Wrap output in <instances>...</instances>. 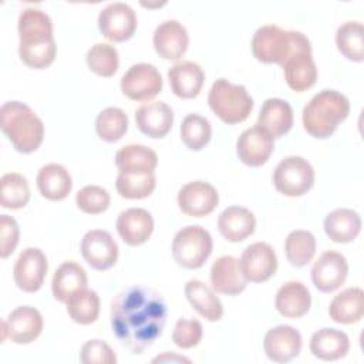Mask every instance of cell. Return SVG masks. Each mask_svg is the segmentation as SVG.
<instances>
[{
	"label": "cell",
	"instance_id": "cell-39",
	"mask_svg": "<svg viewBox=\"0 0 364 364\" xmlns=\"http://www.w3.org/2000/svg\"><path fill=\"white\" fill-rule=\"evenodd\" d=\"M128 129V117L124 109L108 107L95 118V131L100 139L105 142H117Z\"/></svg>",
	"mask_w": 364,
	"mask_h": 364
},
{
	"label": "cell",
	"instance_id": "cell-25",
	"mask_svg": "<svg viewBox=\"0 0 364 364\" xmlns=\"http://www.w3.org/2000/svg\"><path fill=\"white\" fill-rule=\"evenodd\" d=\"M274 306L283 317L300 318L310 310L311 296L301 282L290 280L282 284L277 290Z\"/></svg>",
	"mask_w": 364,
	"mask_h": 364
},
{
	"label": "cell",
	"instance_id": "cell-16",
	"mask_svg": "<svg viewBox=\"0 0 364 364\" xmlns=\"http://www.w3.org/2000/svg\"><path fill=\"white\" fill-rule=\"evenodd\" d=\"M219 202L218 191L205 181H193L183 185L178 192V206L182 213L202 218L215 210Z\"/></svg>",
	"mask_w": 364,
	"mask_h": 364
},
{
	"label": "cell",
	"instance_id": "cell-20",
	"mask_svg": "<svg viewBox=\"0 0 364 364\" xmlns=\"http://www.w3.org/2000/svg\"><path fill=\"white\" fill-rule=\"evenodd\" d=\"M138 129L149 138H164L172 128L173 111L164 101H148L135 111Z\"/></svg>",
	"mask_w": 364,
	"mask_h": 364
},
{
	"label": "cell",
	"instance_id": "cell-36",
	"mask_svg": "<svg viewBox=\"0 0 364 364\" xmlns=\"http://www.w3.org/2000/svg\"><path fill=\"white\" fill-rule=\"evenodd\" d=\"M67 313L70 318L77 324H91L100 314V297L97 291L90 289H81L75 291L67 300Z\"/></svg>",
	"mask_w": 364,
	"mask_h": 364
},
{
	"label": "cell",
	"instance_id": "cell-31",
	"mask_svg": "<svg viewBox=\"0 0 364 364\" xmlns=\"http://www.w3.org/2000/svg\"><path fill=\"white\" fill-rule=\"evenodd\" d=\"M330 318L338 324H354L364 316V293L360 287H348L330 303Z\"/></svg>",
	"mask_w": 364,
	"mask_h": 364
},
{
	"label": "cell",
	"instance_id": "cell-27",
	"mask_svg": "<svg viewBox=\"0 0 364 364\" xmlns=\"http://www.w3.org/2000/svg\"><path fill=\"white\" fill-rule=\"evenodd\" d=\"M282 68L287 85L296 92L307 91L317 81V67L311 51H299L293 54Z\"/></svg>",
	"mask_w": 364,
	"mask_h": 364
},
{
	"label": "cell",
	"instance_id": "cell-24",
	"mask_svg": "<svg viewBox=\"0 0 364 364\" xmlns=\"http://www.w3.org/2000/svg\"><path fill=\"white\" fill-rule=\"evenodd\" d=\"M256 125L273 139L287 134L293 127V108L282 98H269L263 102Z\"/></svg>",
	"mask_w": 364,
	"mask_h": 364
},
{
	"label": "cell",
	"instance_id": "cell-44",
	"mask_svg": "<svg viewBox=\"0 0 364 364\" xmlns=\"http://www.w3.org/2000/svg\"><path fill=\"white\" fill-rule=\"evenodd\" d=\"M203 328L200 321L192 318H179L172 331V341L179 348H192L202 340Z\"/></svg>",
	"mask_w": 364,
	"mask_h": 364
},
{
	"label": "cell",
	"instance_id": "cell-40",
	"mask_svg": "<svg viewBox=\"0 0 364 364\" xmlns=\"http://www.w3.org/2000/svg\"><path fill=\"white\" fill-rule=\"evenodd\" d=\"M85 61L88 68L98 77L109 78L119 67V55L114 46L107 43H97L87 51Z\"/></svg>",
	"mask_w": 364,
	"mask_h": 364
},
{
	"label": "cell",
	"instance_id": "cell-17",
	"mask_svg": "<svg viewBox=\"0 0 364 364\" xmlns=\"http://www.w3.org/2000/svg\"><path fill=\"white\" fill-rule=\"evenodd\" d=\"M273 149L274 139L257 125L245 129L236 142L239 159L245 165L253 168L264 165L269 161Z\"/></svg>",
	"mask_w": 364,
	"mask_h": 364
},
{
	"label": "cell",
	"instance_id": "cell-19",
	"mask_svg": "<svg viewBox=\"0 0 364 364\" xmlns=\"http://www.w3.org/2000/svg\"><path fill=\"white\" fill-rule=\"evenodd\" d=\"M152 44L156 54L164 60H179L188 50L189 36L182 23L166 20L155 28Z\"/></svg>",
	"mask_w": 364,
	"mask_h": 364
},
{
	"label": "cell",
	"instance_id": "cell-37",
	"mask_svg": "<svg viewBox=\"0 0 364 364\" xmlns=\"http://www.w3.org/2000/svg\"><path fill=\"white\" fill-rule=\"evenodd\" d=\"M316 237L307 230H293L284 240V255L287 262L294 267H303L316 253Z\"/></svg>",
	"mask_w": 364,
	"mask_h": 364
},
{
	"label": "cell",
	"instance_id": "cell-5",
	"mask_svg": "<svg viewBox=\"0 0 364 364\" xmlns=\"http://www.w3.org/2000/svg\"><path fill=\"white\" fill-rule=\"evenodd\" d=\"M252 53L264 64H283L299 51H311L310 40L300 31L283 30L276 24H266L253 34Z\"/></svg>",
	"mask_w": 364,
	"mask_h": 364
},
{
	"label": "cell",
	"instance_id": "cell-23",
	"mask_svg": "<svg viewBox=\"0 0 364 364\" xmlns=\"http://www.w3.org/2000/svg\"><path fill=\"white\" fill-rule=\"evenodd\" d=\"M168 80L172 92L183 100H191L199 95L205 74L199 64L193 61H179L168 71Z\"/></svg>",
	"mask_w": 364,
	"mask_h": 364
},
{
	"label": "cell",
	"instance_id": "cell-15",
	"mask_svg": "<svg viewBox=\"0 0 364 364\" xmlns=\"http://www.w3.org/2000/svg\"><path fill=\"white\" fill-rule=\"evenodd\" d=\"M348 274L347 259L336 252H324L311 267V282L317 290L323 293H331L341 287Z\"/></svg>",
	"mask_w": 364,
	"mask_h": 364
},
{
	"label": "cell",
	"instance_id": "cell-33",
	"mask_svg": "<svg viewBox=\"0 0 364 364\" xmlns=\"http://www.w3.org/2000/svg\"><path fill=\"white\" fill-rule=\"evenodd\" d=\"M87 287V273L78 263L68 260L60 264L53 276L51 290L55 300L67 303V300L78 290Z\"/></svg>",
	"mask_w": 364,
	"mask_h": 364
},
{
	"label": "cell",
	"instance_id": "cell-42",
	"mask_svg": "<svg viewBox=\"0 0 364 364\" xmlns=\"http://www.w3.org/2000/svg\"><path fill=\"white\" fill-rule=\"evenodd\" d=\"M212 136L210 122L198 114H189L181 124V139L191 151H200L205 148Z\"/></svg>",
	"mask_w": 364,
	"mask_h": 364
},
{
	"label": "cell",
	"instance_id": "cell-13",
	"mask_svg": "<svg viewBox=\"0 0 364 364\" xmlns=\"http://www.w3.org/2000/svg\"><path fill=\"white\" fill-rule=\"evenodd\" d=\"M239 266L247 282L263 283L276 273L277 256L269 243L256 242L243 250Z\"/></svg>",
	"mask_w": 364,
	"mask_h": 364
},
{
	"label": "cell",
	"instance_id": "cell-18",
	"mask_svg": "<svg viewBox=\"0 0 364 364\" xmlns=\"http://www.w3.org/2000/svg\"><path fill=\"white\" fill-rule=\"evenodd\" d=\"M301 334L291 326H276L270 328L263 340V348L269 360L289 363L301 351Z\"/></svg>",
	"mask_w": 364,
	"mask_h": 364
},
{
	"label": "cell",
	"instance_id": "cell-34",
	"mask_svg": "<svg viewBox=\"0 0 364 364\" xmlns=\"http://www.w3.org/2000/svg\"><path fill=\"white\" fill-rule=\"evenodd\" d=\"M115 165L121 173H149L158 165L155 151L145 145H125L115 154Z\"/></svg>",
	"mask_w": 364,
	"mask_h": 364
},
{
	"label": "cell",
	"instance_id": "cell-22",
	"mask_svg": "<svg viewBox=\"0 0 364 364\" xmlns=\"http://www.w3.org/2000/svg\"><path fill=\"white\" fill-rule=\"evenodd\" d=\"M117 232L128 246H139L151 237L154 219L151 213L142 208H129L119 213Z\"/></svg>",
	"mask_w": 364,
	"mask_h": 364
},
{
	"label": "cell",
	"instance_id": "cell-2",
	"mask_svg": "<svg viewBox=\"0 0 364 364\" xmlns=\"http://www.w3.org/2000/svg\"><path fill=\"white\" fill-rule=\"evenodd\" d=\"M18 55L30 68L43 70L53 64L57 46L50 16L34 7L24 9L18 16Z\"/></svg>",
	"mask_w": 364,
	"mask_h": 364
},
{
	"label": "cell",
	"instance_id": "cell-10",
	"mask_svg": "<svg viewBox=\"0 0 364 364\" xmlns=\"http://www.w3.org/2000/svg\"><path fill=\"white\" fill-rule=\"evenodd\" d=\"M138 26V18L134 9L127 3H109L98 16V28L101 34L114 43L129 40Z\"/></svg>",
	"mask_w": 364,
	"mask_h": 364
},
{
	"label": "cell",
	"instance_id": "cell-26",
	"mask_svg": "<svg viewBox=\"0 0 364 364\" xmlns=\"http://www.w3.org/2000/svg\"><path fill=\"white\" fill-rule=\"evenodd\" d=\"M255 215L243 206H229L218 218V229L228 242H242L253 235Z\"/></svg>",
	"mask_w": 364,
	"mask_h": 364
},
{
	"label": "cell",
	"instance_id": "cell-32",
	"mask_svg": "<svg viewBox=\"0 0 364 364\" xmlns=\"http://www.w3.org/2000/svg\"><path fill=\"white\" fill-rule=\"evenodd\" d=\"M185 296L191 306L208 321H219L223 316V306L213 290L200 280L192 279L185 284Z\"/></svg>",
	"mask_w": 364,
	"mask_h": 364
},
{
	"label": "cell",
	"instance_id": "cell-1",
	"mask_svg": "<svg viewBox=\"0 0 364 364\" xmlns=\"http://www.w3.org/2000/svg\"><path fill=\"white\" fill-rule=\"evenodd\" d=\"M168 307L161 293L146 286H129L111 301V327L132 354H142L162 334Z\"/></svg>",
	"mask_w": 364,
	"mask_h": 364
},
{
	"label": "cell",
	"instance_id": "cell-30",
	"mask_svg": "<svg viewBox=\"0 0 364 364\" xmlns=\"http://www.w3.org/2000/svg\"><path fill=\"white\" fill-rule=\"evenodd\" d=\"M324 232L336 243H350L361 232L360 215L348 208L331 210L324 218Z\"/></svg>",
	"mask_w": 364,
	"mask_h": 364
},
{
	"label": "cell",
	"instance_id": "cell-38",
	"mask_svg": "<svg viewBox=\"0 0 364 364\" xmlns=\"http://www.w3.org/2000/svg\"><path fill=\"white\" fill-rule=\"evenodd\" d=\"M30 200V186L27 179L17 173H4L0 179V205L4 209H21Z\"/></svg>",
	"mask_w": 364,
	"mask_h": 364
},
{
	"label": "cell",
	"instance_id": "cell-8",
	"mask_svg": "<svg viewBox=\"0 0 364 364\" xmlns=\"http://www.w3.org/2000/svg\"><path fill=\"white\" fill-rule=\"evenodd\" d=\"M273 185L284 196H301L314 185V169L303 156H286L274 168Z\"/></svg>",
	"mask_w": 364,
	"mask_h": 364
},
{
	"label": "cell",
	"instance_id": "cell-43",
	"mask_svg": "<svg viewBox=\"0 0 364 364\" xmlns=\"http://www.w3.org/2000/svg\"><path fill=\"white\" fill-rule=\"evenodd\" d=\"M109 193L98 185H87L75 195V203L80 210L88 215H100L109 206Z\"/></svg>",
	"mask_w": 364,
	"mask_h": 364
},
{
	"label": "cell",
	"instance_id": "cell-7",
	"mask_svg": "<svg viewBox=\"0 0 364 364\" xmlns=\"http://www.w3.org/2000/svg\"><path fill=\"white\" fill-rule=\"evenodd\" d=\"M213 249L210 233L198 226L189 225L176 232L172 240V256L183 269L195 270L202 267Z\"/></svg>",
	"mask_w": 364,
	"mask_h": 364
},
{
	"label": "cell",
	"instance_id": "cell-29",
	"mask_svg": "<svg viewBox=\"0 0 364 364\" xmlns=\"http://www.w3.org/2000/svg\"><path fill=\"white\" fill-rule=\"evenodd\" d=\"M38 192L48 200H63L73 188L70 172L60 164L44 165L36 178Z\"/></svg>",
	"mask_w": 364,
	"mask_h": 364
},
{
	"label": "cell",
	"instance_id": "cell-12",
	"mask_svg": "<svg viewBox=\"0 0 364 364\" xmlns=\"http://www.w3.org/2000/svg\"><path fill=\"white\" fill-rule=\"evenodd\" d=\"M48 270L46 255L38 247L24 249L13 269V277L17 287L26 293H36L41 289Z\"/></svg>",
	"mask_w": 364,
	"mask_h": 364
},
{
	"label": "cell",
	"instance_id": "cell-46",
	"mask_svg": "<svg viewBox=\"0 0 364 364\" xmlns=\"http://www.w3.org/2000/svg\"><path fill=\"white\" fill-rule=\"evenodd\" d=\"M0 229H1V245H0V256L1 259L9 257L17 247L18 243V225L14 218L9 215L0 216Z\"/></svg>",
	"mask_w": 364,
	"mask_h": 364
},
{
	"label": "cell",
	"instance_id": "cell-4",
	"mask_svg": "<svg viewBox=\"0 0 364 364\" xmlns=\"http://www.w3.org/2000/svg\"><path fill=\"white\" fill-rule=\"evenodd\" d=\"M350 114L348 98L336 90H323L303 108V127L311 136L326 139Z\"/></svg>",
	"mask_w": 364,
	"mask_h": 364
},
{
	"label": "cell",
	"instance_id": "cell-28",
	"mask_svg": "<svg viewBox=\"0 0 364 364\" xmlns=\"http://www.w3.org/2000/svg\"><path fill=\"white\" fill-rule=\"evenodd\" d=\"M309 347L310 353L316 358L323 361H336L348 353L350 340L344 331L324 327L311 336Z\"/></svg>",
	"mask_w": 364,
	"mask_h": 364
},
{
	"label": "cell",
	"instance_id": "cell-45",
	"mask_svg": "<svg viewBox=\"0 0 364 364\" xmlns=\"http://www.w3.org/2000/svg\"><path fill=\"white\" fill-rule=\"evenodd\" d=\"M80 361L82 364H115L117 355L105 341L94 338L81 347Z\"/></svg>",
	"mask_w": 364,
	"mask_h": 364
},
{
	"label": "cell",
	"instance_id": "cell-11",
	"mask_svg": "<svg viewBox=\"0 0 364 364\" xmlns=\"http://www.w3.org/2000/svg\"><path fill=\"white\" fill-rule=\"evenodd\" d=\"M43 316L31 306L16 307L1 323V340H11L16 344H30L43 331Z\"/></svg>",
	"mask_w": 364,
	"mask_h": 364
},
{
	"label": "cell",
	"instance_id": "cell-35",
	"mask_svg": "<svg viewBox=\"0 0 364 364\" xmlns=\"http://www.w3.org/2000/svg\"><path fill=\"white\" fill-rule=\"evenodd\" d=\"M336 44L343 57L350 61L364 60V27L360 21H346L336 31Z\"/></svg>",
	"mask_w": 364,
	"mask_h": 364
},
{
	"label": "cell",
	"instance_id": "cell-41",
	"mask_svg": "<svg viewBox=\"0 0 364 364\" xmlns=\"http://www.w3.org/2000/svg\"><path fill=\"white\" fill-rule=\"evenodd\" d=\"M156 186L154 172L149 173H121L117 176L115 188L121 198L144 199L148 198Z\"/></svg>",
	"mask_w": 364,
	"mask_h": 364
},
{
	"label": "cell",
	"instance_id": "cell-47",
	"mask_svg": "<svg viewBox=\"0 0 364 364\" xmlns=\"http://www.w3.org/2000/svg\"><path fill=\"white\" fill-rule=\"evenodd\" d=\"M191 363L189 358L183 357V355H178L175 353H169V351H165L162 355H158L152 360V363Z\"/></svg>",
	"mask_w": 364,
	"mask_h": 364
},
{
	"label": "cell",
	"instance_id": "cell-21",
	"mask_svg": "<svg viewBox=\"0 0 364 364\" xmlns=\"http://www.w3.org/2000/svg\"><path fill=\"white\" fill-rule=\"evenodd\" d=\"M209 277L213 290L226 296L240 294L247 286V280L239 266V259L230 255L220 256L212 263Z\"/></svg>",
	"mask_w": 364,
	"mask_h": 364
},
{
	"label": "cell",
	"instance_id": "cell-6",
	"mask_svg": "<svg viewBox=\"0 0 364 364\" xmlns=\"http://www.w3.org/2000/svg\"><path fill=\"white\" fill-rule=\"evenodd\" d=\"M209 108L225 124L235 125L247 119L253 109V98L245 85L232 84L226 78H218L208 95Z\"/></svg>",
	"mask_w": 364,
	"mask_h": 364
},
{
	"label": "cell",
	"instance_id": "cell-3",
	"mask_svg": "<svg viewBox=\"0 0 364 364\" xmlns=\"http://www.w3.org/2000/svg\"><path fill=\"white\" fill-rule=\"evenodd\" d=\"M0 128L16 151L31 154L44 139V124L24 102L7 101L0 108Z\"/></svg>",
	"mask_w": 364,
	"mask_h": 364
},
{
	"label": "cell",
	"instance_id": "cell-9",
	"mask_svg": "<svg viewBox=\"0 0 364 364\" xmlns=\"http://www.w3.org/2000/svg\"><path fill=\"white\" fill-rule=\"evenodd\" d=\"M119 87L132 101H151L162 91V77L155 65L138 63L122 75Z\"/></svg>",
	"mask_w": 364,
	"mask_h": 364
},
{
	"label": "cell",
	"instance_id": "cell-14",
	"mask_svg": "<svg viewBox=\"0 0 364 364\" xmlns=\"http://www.w3.org/2000/svg\"><path fill=\"white\" fill-rule=\"evenodd\" d=\"M80 249L84 260L100 272L111 269L118 259V245L107 230H88L81 239Z\"/></svg>",
	"mask_w": 364,
	"mask_h": 364
}]
</instances>
